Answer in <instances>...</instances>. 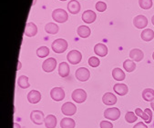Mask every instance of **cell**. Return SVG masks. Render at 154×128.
I'll list each match as a JSON object with an SVG mask.
<instances>
[{
	"label": "cell",
	"instance_id": "9c48e42d",
	"mask_svg": "<svg viewBox=\"0 0 154 128\" xmlns=\"http://www.w3.org/2000/svg\"><path fill=\"white\" fill-rule=\"evenodd\" d=\"M50 97L55 101H61L65 98V92L61 87H54L50 92Z\"/></svg>",
	"mask_w": 154,
	"mask_h": 128
},
{
	"label": "cell",
	"instance_id": "e0dca14e",
	"mask_svg": "<svg viewBox=\"0 0 154 128\" xmlns=\"http://www.w3.org/2000/svg\"><path fill=\"white\" fill-rule=\"evenodd\" d=\"M80 9H81L80 4L79 1H77V0H71V1L68 4V10L72 15H76V14L79 13Z\"/></svg>",
	"mask_w": 154,
	"mask_h": 128
},
{
	"label": "cell",
	"instance_id": "7402d4cb",
	"mask_svg": "<svg viewBox=\"0 0 154 128\" xmlns=\"http://www.w3.org/2000/svg\"><path fill=\"white\" fill-rule=\"evenodd\" d=\"M77 33L79 35V37H82V38H87L90 36V28L86 26V25H80L78 27V30H77Z\"/></svg>",
	"mask_w": 154,
	"mask_h": 128
},
{
	"label": "cell",
	"instance_id": "b9f144b4",
	"mask_svg": "<svg viewBox=\"0 0 154 128\" xmlns=\"http://www.w3.org/2000/svg\"><path fill=\"white\" fill-rule=\"evenodd\" d=\"M60 1H66V0H60Z\"/></svg>",
	"mask_w": 154,
	"mask_h": 128
},
{
	"label": "cell",
	"instance_id": "7a4b0ae2",
	"mask_svg": "<svg viewBox=\"0 0 154 128\" xmlns=\"http://www.w3.org/2000/svg\"><path fill=\"white\" fill-rule=\"evenodd\" d=\"M52 18L56 22L65 23L68 20L69 16H68V13L66 12V10H64L62 8H57V9H55L52 12Z\"/></svg>",
	"mask_w": 154,
	"mask_h": 128
},
{
	"label": "cell",
	"instance_id": "4dcf8cb0",
	"mask_svg": "<svg viewBox=\"0 0 154 128\" xmlns=\"http://www.w3.org/2000/svg\"><path fill=\"white\" fill-rule=\"evenodd\" d=\"M37 55H38V57L44 58V57H46V56H48L49 55V49L47 46H40L37 50Z\"/></svg>",
	"mask_w": 154,
	"mask_h": 128
},
{
	"label": "cell",
	"instance_id": "7c38bea8",
	"mask_svg": "<svg viewBox=\"0 0 154 128\" xmlns=\"http://www.w3.org/2000/svg\"><path fill=\"white\" fill-rule=\"evenodd\" d=\"M133 25H135V27L139 28V29H142L145 28L148 25V19L145 16L143 15H139L136 17H134L133 19Z\"/></svg>",
	"mask_w": 154,
	"mask_h": 128
},
{
	"label": "cell",
	"instance_id": "30bf717a",
	"mask_svg": "<svg viewBox=\"0 0 154 128\" xmlns=\"http://www.w3.org/2000/svg\"><path fill=\"white\" fill-rule=\"evenodd\" d=\"M61 111H62L63 115L71 116V115H73L76 114V112H77V107H76V106H75L73 103H71V102H67V103H65V104L62 106V107H61Z\"/></svg>",
	"mask_w": 154,
	"mask_h": 128
},
{
	"label": "cell",
	"instance_id": "ab89813d",
	"mask_svg": "<svg viewBox=\"0 0 154 128\" xmlns=\"http://www.w3.org/2000/svg\"><path fill=\"white\" fill-rule=\"evenodd\" d=\"M151 22H152V24H153V25H154V16L151 17Z\"/></svg>",
	"mask_w": 154,
	"mask_h": 128
},
{
	"label": "cell",
	"instance_id": "277c9868",
	"mask_svg": "<svg viewBox=\"0 0 154 128\" xmlns=\"http://www.w3.org/2000/svg\"><path fill=\"white\" fill-rule=\"evenodd\" d=\"M67 59L72 65H78L82 59V55L78 50H71L70 52H69L67 55Z\"/></svg>",
	"mask_w": 154,
	"mask_h": 128
},
{
	"label": "cell",
	"instance_id": "cb8c5ba5",
	"mask_svg": "<svg viewBox=\"0 0 154 128\" xmlns=\"http://www.w3.org/2000/svg\"><path fill=\"white\" fill-rule=\"evenodd\" d=\"M113 89H114L115 93H117L119 95H125L129 91L128 86L124 84H116L114 85Z\"/></svg>",
	"mask_w": 154,
	"mask_h": 128
},
{
	"label": "cell",
	"instance_id": "74e56055",
	"mask_svg": "<svg viewBox=\"0 0 154 128\" xmlns=\"http://www.w3.org/2000/svg\"><path fill=\"white\" fill-rule=\"evenodd\" d=\"M14 128H21V126H20V124H17V123H14Z\"/></svg>",
	"mask_w": 154,
	"mask_h": 128
},
{
	"label": "cell",
	"instance_id": "603a6c76",
	"mask_svg": "<svg viewBox=\"0 0 154 128\" xmlns=\"http://www.w3.org/2000/svg\"><path fill=\"white\" fill-rule=\"evenodd\" d=\"M44 123L47 128H55L57 126V117L54 115H48L45 118Z\"/></svg>",
	"mask_w": 154,
	"mask_h": 128
},
{
	"label": "cell",
	"instance_id": "d4e9b609",
	"mask_svg": "<svg viewBox=\"0 0 154 128\" xmlns=\"http://www.w3.org/2000/svg\"><path fill=\"white\" fill-rule=\"evenodd\" d=\"M59 30V27L55 23H48L45 26V31L48 34L50 35H56Z\"/></svg>",
	"mask_w": 154,
	"mask_h": 128
},
{
	"label": "cell",
	"instance_id": "ba28073f",
	"mask_svg": "<svg viewBox=\"0 0 154 128\" xmlns=\"http://www.w3.org/2000/svg\"><path fill=\"white\" fill-rule=\"evenodd\" d=\"M104 116L107 119H109L111 121H115V120H117V119L119 118V116H120V111L118 108H116V107L108 108L104 112Z\"/></svg>",
	"mask_w": 154,
	"mask_h": 128
},
{
	"label": "cell",
	"instance_id": "3957f363",
	"mask_svg": "<svg viewBox=\"0 0 154 128\" xmlns=\"http://www.w3.org/2000/svg\"><path fill=\"white\" fill-rule=\"evenodd\" d=\"M71 97L76 103L81 104L84 103L87 99V93L83 89H76L73 91Z\"/></svg>",
	"mask_w": 154,
	"mask_h": 128
},
{
	"label": "cell",
	"instance_id": "44dd1931",
	"mask_svg": "<svg viewBox=\"0 0 154 128\" xmlns=\"http://www.w3.org/2000/svg\"><path fill=\"white\" fill-rule=\"evenodd\" d=\"M141 39L145 42H149L154 38V32L150 28H146L141 32Z\"/></svg>",
	"mask_w": 154,
	"mask_h": 128
},
{
	"label": "cell",
	"instance_id": "8d00e7d4",
	"mask_svg": "<svg viewBox=\"0 0 154 128\" xmlns=\"http://www.w3.org/2000/svg\"><path fill=\"white\" fill-rule=\"evenodd\" d=\"M133 128H148V126L144 124V123H142V122H140V123H138V124H136L134 126H133Z\"/></svg>",
	"mask_w": 154,
	"mask_h": 128
},
{
	"label": "cell",
	"instance_id": "f1b7e54d",
	"mask_svg": "<svg viewBox=\"0 0 154 128\" xmlns=\"http://www.w3.org/2000/svg\"><path fill=\"white\" fill-rule=\"evenodd\" d=\"M123 67H124V69L128 72H133L136 68V64L133 62V60L131 59H127L124 61V63H123Z\"/></svg>",
	"mask_w": 154,
	"mask_h": 128
},
{
	"label": "cell",
	"instance_id": "484cf974",
	"mask_svg": "<svg viewBox=\"0 0 154 128\" xmlns=\"http://www.w3.org/2000/svg\"><path fill=\"white\" fill-rule=\"evenodd\" d=\"M142 97L145 101L151 102L154 99V90L151 88H146L142 92Z\"/></svg>",
	"mask_w": 154,
	"mask_h": 128
},
{
	"label": "cell",
	"instance_id": "e575fe53",
	"mask_svg": "<svg viewBox=\"0 0 154 128\" xmlns=\"http://www.w3.org/2000/svg\"><path fill=\"white\" fill-rule=\"evenodd\" d=\"M95 7H96L97 11H99V12H104V11L107 9V5H106V3H104V2H102V1L97 2V4H96Z\"/></svg>",
	"mask_w": 154,
	"mask_h": 128
},
{
	"label": "cell",
	"instance_id": "ffe728a7",
	"mask_svg": "<svg viewBox=\"0 0 154 128\" xmlns=\"http://www.w3.org/2000/svg\"><path fill=\"white\" fill-rule=\"evenodd\" d=\"M58 75L61 77H67L69 75V66L66 62H62L58 66Z\"/></svg>",
	"mask_w": 154,
	"mask_h": 128
},
{
	"label": "cell",
	"instance_id": "52a82bcc",
	"mask_svg": "<svg viewBox=\"0 0 154 128\" xmlns=\"http://www.w3.org/2000/svg\"><path fill=\"white\" fill-rule=\"evenodd\" d=\"M56 67H57V60L53 57L48 58L42 64V69L47 73L53 72L55 70Z\"/></svg>",
	"mask_w": 154,
	"mask_h": 128
},
{
	"label": "cell",
	"instance_id": "2e32d148",
	"mask_svg": "<svg viewBox=\"0 0 154 128\" xmlns=\"http://www.w3.org/2000/svg\"><path fill=\"white\" fill-rule=\"evenodd\" d=\"M117 97L112 93H105L102 97V102L106 106H113L117 103Z\"/></svg>",
	"mask_w": 154,
	"mask_h": 128
},
{
	"label": "cell",
	"instance_id": "836d02e7",
	"mask_svg": "<svg viewBox=\"0 0 154 128\" xmlns=\"http://www.w3.org/2000/svg\"><path fill=\"white\" fill-rule=\"evenodd\" d=\"M100 64V61L98 57L96 56H91L89 57L88 59V65L91 67H98Z\"/></svg>",
	"mask_w": 154,
	"mask_h": 128
},
{
	"label": "cell",
	"instance_id": "f546056e",
	"mask_svg": "<svg viewBox=\"0 0 154 128\" xmlns=\"http://www.w3.org/2000/svg\"><path fill=\"white\" fill-rule=\"evenodd\" d=\"M17 85H19V87H21L23 89H26V88L29 87L30 85H29V82H28V77L26 76H19L18 79H17Z\"/></svg>",
	"mask_w": 154,
	"mask_h": 128
},
{
	"label": "cell",
	"instance_id": "8fae6325",
	"mask_svg": "<svg viewBox=\"0 0 154 128\" xmlns=\"http://www.w3.org/2000/svg\"><path fill=\"white\" fill-rule=\"evenodd\" d=\"M89 76H90L89 70L86 67H80L76 71V77L78 80H79L81 82L88 81Z\"/></svg>",
	"mask_w": 154,
	"mask_h": 128
},
{
	"label": "cell",
	"instance_id": "6da1fadb",
	"mask_svg": "<svg viewBox=\"0 0 154 128\" xmlns=\"http://www.w3.org/2000/svg\"><path fill=\"white\" fill-rule=\"evenodd\" d=\"M51 47L55 53H57V54L64 53L68 48V42L63 38H58V39H56L52 43Z\"/></svg>",
	"mask_w": 154,
	"mask_h": 128
},
{
	"label": "cell",
	"instance_id": "d590c367",
	"mask_svg": "<svg viewBox=\"0 0 154 128\" xmlns=\"http://www.w3.org/2000/svg\"><path fill=\"white\" fill-rule=\"evenodd\" d=\"M100 128H113V124L109 121L100 122Z\"/></svg>",
	"mask_w": 154,
	"mask_h": 128
},
{
	"label": "cell",
	"instance_id": "8992f818",
	"mask_svg": "<svg viewBox=\"0 0 154 128\" xmlns=\"http://www.w3.org/2000/svg\"><path fill=\"white\" fill-rule=\"evenodd\" d=\"M135 114L137 115V116L142 118L147 124H149V123H151V121H152V112H151V110L149 109V108L145 109L144 112H143L140 108H137V109L135 110Z\"/></svg>",
	"mask_w": 154,
	"mask_h": 128
},
{
	"label": "cell",
	"instance_id": "f35d334b",
	"mask_svg": "<svg viewBox=\"0 0 154 128\" xmlns=\"http://www.w3.org/2000/svg\"><path fill=\"white\" fill-rule=\"evenodd\" d=\"M150 106L152 107V109H153V111H154V99L150 102Z\"/></svg>",
	"mask_w": 154,
	"mask_h": 128
},
{
	"label": "cell",
	"instance_id": "ac0fdd59",
	"mask_svg": "<svg viewBox=\"0 0 154 128\" xmlns=\"http://www.w3.org/2000/svg\"><path fill=\"white\" fill-rule=\"evenodd\" d=\"M94 52L97 55L103 57V56H106L108 54V47L106 46V45L102 43H99L94 46Z\"/></svg>",
	"mask_w": 154,
	"mask_h": 128
},
{
	"label": "cell",
	"instance_id": "9a60e30c",
	"mask_svg": "<svg viewBox=\"0 0 154 128\" xmlns=\"http://www.w3.org/2000/svg\"><path fill=\"white\" fill-rule=\"evenodd\" d=\"M96 18H97V15L94 11H92V10H86L82 14V20L86 24L93 23L96 20Z\"/></svg>",
	"mask_w": 154,
	"mask_h": 128
},
{
	"label": "cell",
	"instance_id": "5bb4252c",
	"mask_svg": "<svg viewBox=\"0 0 154 128\" xmlns=\"http://www.w3.org/2000/svg\"><path fill=\"white\" fill-rule=\"evenodd\" d=\"M41 99V94L37 90H31L27 94V100L30 104H38Z\"/></svg>",
	"mask_w": 154,
	"mask_h": 128
},
{
	"label": "cell",
	"instance_id": "5b68a950",
	"mask_svg": "<svg viewBox=\"0 0 154 128\" xmlns=\"http://www.w3.org/2000/svg\"><path fill=\"white\" fill-rule=\"evenodd\" d=\"M30 119L31 121L38 125H40L44 123L45 118H44V113L40 110H34L30 114Z\"/></svg>",
	"mask_w": 154,
	"mask_h": 128
},
{
	"label": "cell",
	"instance_id": "4316f807",
	"mask_svg": "<svg viewBox=\"0 0 154 128\" xmlns=\"http://www.w3.org/2000/svg\"><path fill=\"white\" fill-rule=\"evenodd\" d=\"M75 121L71 118L65 117L61 120L60 122V126L61 128H74L75 127Z\"/></svg>",
	"mask_w": 154,
	"mask_h": 128
},
{
	"label": "cell",
	"instance_id": "7bdbcfd3",
	"mask_svg": "<svg viewBox=\"0 0 154 128\" xmlns=\"http://www.w3.org/2000/svg\"><path fill=\"white\" fill-rule=\"evenodd\" d=\"M153 127H154V123H153Z\"/></svg>",
	"mask_w": 154,
	"mask_h": 128
},
{
	"label": "cell",
	"instance_id": "60d3db41",
	"mask_svg": "<svg viewBox=\"0 0 154 128\" xmlns=\"http://www.w3.org/2000/svg\"><path fill=\"white\" fill-rule=\"evenodd\" d=\"M152 58H153V60H154V52H153V54H152Z\"/></svg>",
	"mask_w": 154,
	"mask_h": 128
},
{
	"label": "cell",
	"instance_id": "d6a6232c",
	"mask_svg": "<svg viewBox=\"0 0 154 128\" xmlns=\"http://www.w3.org/2000/svg\"><path fill=\"white\" fill-rule=\"evenodd\" d=\"M125 120L128 123H130V124L134 123V122L137 121V115L134 114L133 112H131V111L130 112H127L126 115H125Z\"/></svg>",
	"mask_w": 154,
	"mask_h": 128
},
{
	"label": "cell",
	"instance_id": "1f68e13d",
	"mask_svg": "<svg viewBox=\"0 0 154 128\" xmlns=\"http://www.w3.org/2000/svg\"><path fill=\"white\" fill-rule=\"evenodd\" d=\"M139 5L142 9H149L152 7V0H139Z\"/></svg>",
	"mask_w": 154,
	"mask_h": 128
},
{
	"label": "cell",
	"instance_id": "83f0119b",
	"mask_svg": "<svg viewBox=\"0 0 154 128\" xmlns=\"http://www.w3.org/2000/svg\"><path fill=\"white\" fill-rule=\"evenodd\" d=\"M112 76L117 81H122L125 79V73L123 72L120 68H114L112 71Z\"/></svg>",
	"mask_w": 154,
	"mask_h": 128
},
{
	"label": "cell",
	"instance_id": "4fadbf2b",
	"mask_svg": "<svg viewBox=\"0 0 154 128\" xmlns=\"http://www.w3.org/2000/svg\"><path fill=\"white\" fill-rule=\"evenodd\" d=\"M38 33V27L37 25L32 23V22H29L26 25L25 27V35L28 37H32L34 36H36Z\"/></svg>",
	"mask_w": 154,
	"mask_h": 128
},
{
	"label": "cell",
	"instance_id": "d6986e66",
	"mask_svg": "<svg viewBox=\"0 0 154 128\" xmlns=\"http://www.w3.org/2000/svg\"><path fill=\"white\" fill-rule=\"evenodd\" d=\"M130 57L131 58V60H133L135 62H140L143 59L144 54L140 49L134 48L130 52Z\"/></svg>",
	"mask_w": 154,
	"mask_h": 128
}]
</instances>
